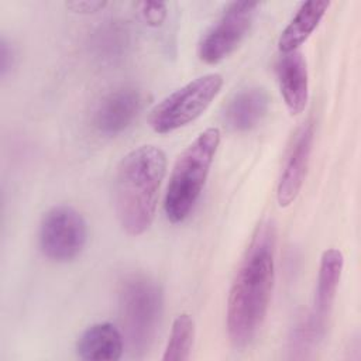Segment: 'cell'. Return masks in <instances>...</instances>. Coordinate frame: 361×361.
<instances>
[{
	"label": "cell",
	"mask_w": 361,
	"mask_h": 361,
	"mask_svg": "<svg viewBox=\"0 0 361 361\" xmlns=\"http://www.w3.org/2000/svg\"><path fill=\"white\" fill-rule=\"evenodd\" d=\"M276 231L271 221L257 227L235 272L227 299V334L234 347L248 345L258 334L275 281Z\"/></svg>",
	"instance_id": "1"
},
{
	"label": "cell",
	"mask_w": 361,
	"mask_h": 361,
	"mask_svg": "<svg viewBox=\"0 0 361 361\" xmlns=\"http://www.w3.org/2000/svg\"><path fill=\"white\" fill-rule=\"evenodd\" d=\"M166 155L155 145H141L123 157L114 179L116 213L130 235L145 233L155 217Z\"/></svg>",
	"instance_id": "2"
},
{
	"label": "cell",
	"mask_w": 361,
	"mask_h": 361,
	"mask_svg": "<svg viewBox=\"0 0 361 361\" xmlns=\"http://www.w3.org/2000/svg\"><path fill=\"white\" fill-rule=\"evenodd\" d=\"M220 144V130L202 131L178 157L165 193L164 210L171 223H182L193 210Z\"/></svg>",
	"instance_id": "3"
},
{
	"label": "cell",
	"mask_w": 361,
	"mask_h": 361,
	"mask_svg": "<svg viewBox=\"0 0 361 361\" xmlns=\"http://www.w3.org/2000/svg\"><path fill=\"white\" fill-rule=\"evenodd\" d=\"M164 295L159 283L148 275L131 274L120 285L118 306L124 334L134 355H144L158 331Z\"/></svg>",
	"instance_id": "4"
},
{
	"label": "cell",
	"mask_w": 361,
	"mask_h": 361,
	"mask_svg": "<svg viewBox=\"0 0 361 361\" xmlns=\"http://www.w3.org/2000/svg\"><path fill=\"white\" fill-rule=\"evenodd\" d=\"M223 76L212 72L199 76L162 99L149 114V126L158 134H168L195 121L216 99Z\"/></svg>",
	"instance_id": "5"
},
{
	"label": "cell",
	"mask_w": 361,
	"mask_h": 361,
	"mask_svg": "<svg viewBox=\"0 0 361 361\" xmlns=\"http://www.w3.org/2000/svg\"><path fill=\"white\" fill-rule=\"evenodd\" d=\"M87 224L83 216L72 206L51 207L41 219L38 230L39 250L54 262H69L85 248Z\"/></svg>",
	"instance_id": "6"
},
{
	"label": "cell",
	"mask_w": 361,
	"mask_h": 361,
	"mask_svg": "<svg viewBox=\"0 0 361 361\" xmlns=\"http://www.w3.org/2000/svg\"><path fill=\"white\" fill-rule=\"evenodd\" d=\"M258 7V1L228 3L199 42L200 61L213 65L233 54L247 37Z\"/></svg>",
	"instance_id": "7"
},
{
	"label": "cell",
	"mask_w": 361,
	"mask_h": 361,
	"mask_svg": "<svg viewBox=\"0 0 361 361\" xmlns=\"http://www.w3.org/2000/svg\"><path fill=\"white\" fill-rule=\"evenodd\" d=\"M314 140V127L306 121L296 133L288 151L285 165L276 186V202L281 207H288L298 197L309 166Z\"/></svg>",
	"instance_id": "8"
},
{
	"label": "cell",
	"mask_w": 361,
	"mask_h": 361,
	"mask_svg": "<svg viewBox=\"0 0 361 361\" xmlns=\"http://www.w3.org/2000/svg\"><path fill=\"white\" fill-rule=\"evenodd\" d=\"M141 107V92L134 86H120L100 99L93 114V126L104 135L120 134L133 124Z\"/></svg>",
	"instance_id": "9"
},
{
	"label": "cell",
	"mask_w": 361,
	"mask_h": 361,
	"mask_svg": "<svg viewBox=\"0 0 361 361\" xmlns=\"http://www.w3.org/2000/svg\"><path fill=\"white\" fill-rule=\"evenodd\" d=\"M276 75L289 113H302L309 99V73L302 52L299 49L282 52L276 62Z\"/></svg>",
	"instance_id": "10"
},
{
	"label": "cell",
	"mask_w": 361,
	"mask_h": 361,
	"mask_svg": "<svg viewBox=\"0 0 361 361\" xmlns=\"http://www.w3.org/2000/svg\"><path fill=\"white\" fill-rule=\"evenodd\" d=\"M343 267L344 257L340 250L329 248L322 254L314 295V307L309 317L323 334L326 331V323L336 298Z\"/></svg>",
	"instance_id": "11"
},
{
	"label": "cell",
	"mask_w": 361,
	"mask_h": 361,
	"mask_svg": "<svg viewBox=\"0 0 361 361\" xmlns=\"http://www.w3.org/2000/svg\"><path fill=\"white\" fill-rule=\"evenodd\" d=\"M123 351V334L109 322L89 326L76 343V354L87 361H117L121 358Z\"/></svg>",
	"instance_id": "12"
},
{
	"label": "cell",
	"mask_w": 361,
	"mask_h": 361,
	"mask_svg": "<svg viewBox=\"0 0 361 361\" xmlns=\"http://www.w3.org/2000/svg\"><path fill=\"white\" fill-rule=\"evenodd\" d=\"M269 94L262 87L243 89L233 96L224 110V121L233 131H250L267 116Z\"/></svg>",
	"instance_id": "13"
},
{
	"label": "cell",
	"mask_w": 361,
	"mask_h": 361,
	"mask_svg": "<svg viewBox=\"0 0 361 361\" xmlns=\"http://www.w3.org/2000/svg\"><path fill=\"white\" fill-rule=\"evenodd\" d=\"M329 6L330 1L326 0H312L302 3L279 35L278 47L281 52H292L299 49V47L306 42V39L317 28Z\"/></svg>",
	"instance_id": "14"
},
{
	"label": "cell",
	"mask_w": 361,
	"mask_h": 361,
	"mask_svg": "<svg viewBox=\"0 0 361 361\" xmlns=\"http://www.w3.org/2000/svg\"><path fill=\"white\" fill-rule=\"evenodd\" d=\"M130 44V30L118 20H110L100 24L90 38V49L93 55L104 63H114L126 56Z\"/></svg>",
	"instance_id": "15"
},
{
	"label": "cell",
	"mask_w": 361,
	"mask_h": 361,
	"mask_svg": "<svg viewBox=\"0 0 361 361\" xmlns=\"http://www.w3.org/2000/svg\"><path fill=\"white\" fill-rule=\"evenodd\" d=\"M195 338V320L189 313L179 314L171 329V334L162 355L164 361H186Z\"/></svg>",
	"instance_id": "16"
},
{
	"label": "cell",
	"mask_w": 361,
	"mask_h": 361,
	"mask_svg": "<svg viewBox=\"0 0 361 361\" xmlns=\"http://www.w3.org/2000/svg\"><path fill=\"white\" fill-rule=\"evenodd\" d=\"M138 10L142 21L149 27H161L168 16L166 4L162 1H142Z\"/></svg>",
	"instance_id": "17"
},
{
	"label": "cell",
	"mask_w": 361,
	"mask_h": 361,
	"mask_svg": "<svg viewBox=\"0 0 361 361\" xmlns=\"http://www.w3.org/2000/svg\"><path fill=\"white\" fill-rule=\"evenodd\" d=\"M66 8H69L72 13H79V14H90L103 10L107 6V1L102 0H73L68 1Z\"/></svg>",
	"instance_id": "18"
},
{
	"label": "cell",
	"mask_w": 361,
	"mask_h": 361,
	"mask_svg": "<svg viewBox=\"0 0 361 361\" xmlns=\"http://www.w3.org/2000/svg\"><path fill=\"white\" fill-rule=\"evenodd\" d=\"M14 63V52L11 44L3 37L0 41V75L6 78Z\"/></svg>",
	"instance_id": "19"
}]
</instances>
